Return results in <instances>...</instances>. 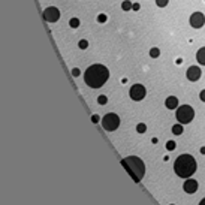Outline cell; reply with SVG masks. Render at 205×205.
Masks as SVG:
<instances>
[{
  "instance_id": "6da1fadb",
  "label": "cell",
  "mask_w": 205,
  "mask_h": 205,
  "mask_svg": "<svg viewBox=\"0 0 205 205\" xmlns=\"http://www.w3.org/2000/svg\"><path fill=\"white\" fill-rule=\"evenodd\" d=\"M110 78V70L103 64H93L90 66L85 74H84V81L91 89H99L102 87Z\"/></svg>"
},
{
  "instance_id": "7a4b0ae2",
  "label": "cell",
  "mask_w": 205,
  "mask_h": 205,
  "mask_svg": "<svg viewBox=\"0 0 205 205\" xmlns=\"http://www.w3.org/2000/svg\"><path fill=\"white\" fill-rule=\"evenodd\" d=\"M196 168H198V163H196L195 157L190 156V154H181L174 162V171H175L178 177L181 178L192 177L196 172Z\"/></svg>"
},
{
  "instance_id": "3957f363",
  "label": "cell",
  "mask_w": 205,
  "mask_h": 205,
  "mask_svg": "<svg viewBox=\"0 0 205 205\" xmlns=\"http://www.w3.org/2000/svg\"><path fill=\"white\" fill-rule=\"evenodd\" d=\"M121 165L124 166V169L130 174V177L133 178V181H141L145 174V165L139 157L136 156H129V157H124L121 160Z\"/></svg>"
},
{
  "instance_id": "277c9868",
  "label": "cell",
  "mask_w": 205,
  "mask_h": 205,
  "mask_svg": "<svg viewBox=\"0 0 205 205\" xmlns=\"http://www.w3.org/2000/svg\"><path fill=\"white\" fill-rule=\"evenodd\" d=\"M175 117H177V120L181 124H187V123H190L192 120H193V117H195V111H193V108L189 106V105H183V106H180V108L177 110Z\"/></svg>"
},
{
  "instance_id": "5b68a950",
  "label": "cell",
  "mask_w": 205,
  "mask_h": 205,
  "mask_svg": "<svg viewBox=\"0 0 205 205\" xmlns=\"http://www.w3.org/2000/svg\"><path fill=\"white\" fill-rule=\"evenodd\" d=\"M102 126L105 130H108V132H114V130L118 129V126H120V118L117 114H106V115L102 118Z\"/></svg>"
},
{
  "instance_id": "8992f818",
  "label": "cell",
  "mask_w": 205,
  "mask_h": 205,
  "mask_svg": "<svg viewBox=\"0 0 205 205\" xmlns=\"http://www.w3.org/2000/svg\"><path fill=\"white\" fill-rule=\"evenodd\" d=\"M129 95L133 100H142L145 97V95H147V90H145V87L142 84H135V85H132Z\"/></svg>"
},
{
  "instance_id": "52a82bcc",
  "label": "cell",
  "mask_w": 205,
  "mask_h": 205,
  "mask_svg": "<svg viewBox=\"0 0 205 205\" xmlns=\"http://www.w3.org/2000/svg\"><path fill=\"white\" fill-rule=\"evenodd\" d=\"M44 18H45V21H48V23H55V21L60 18V11L54 6L47 8V9L44 11Z\"/></svg>"
},
{
  "instance_id": "ba28073f",
  "label": "cell",
  "mask_w": 205,
  "mask_h": 205,
  "mask_svg": "<svg viewBox=\"0 0 205 205\" xmlns=\"http://www.w3.org/2000/svg\"><path fill=\"white\" fill-rule=\"evenodd\" d=\"M205 24V17L202 12H195L190 17V26L195 28H201Z\"/></svg>"
},
{
  "instance_id": "9c48e42d",
  "label": "cell",
  "mask_w": 205,
  "mask_h": 205,
  "mask_svg": "<svg viewBox=\"0 0 205 205\" xmlns=\"http://www.w3.org/2000/svg\"><path fill=\"white\" fill-rule=\"evenodd\" d=\"M201 69L198 66H190V68L187 69V72H186V76H187V79L189 81H198L199 78H201Z\"/></svg>"
},
{
  "instance_id": "30bf717a",
  "label": "cell",
  "mask_w": 205,
  "mask_h": 205,
  "mask_svg": "<svg viewBox=\"0 0 205 205\" xmlns=\"http://www.w3.org/2000/svg\"><path fill=\"white\" fill-rule=\"evenodd\" d=\"M183 189H184V192H187V193H195V192L198 190V181H196V180H192V178H189V180H186V181H184Z\"/></svg>"
},
{
  "instance_id": "8fae6325",
  "label": "cell",
  "mask_w": 205,
  "mask_h": 205,
  "mask_svg": "<svg viewBox=\"0 0 205 205\" xmlns=\"http://www.w3.org/2000/svg\"><path fill=\"white\" fill-rule=\"evenodd\" d=\"M165 105H166L168 110H175V108L178 106V99L175 97V96H169V97H166Z\"/></svg>"
},
{
  "instance_id": "7c38bea8",
  "label": "cell",
  "mask_w": 205,
  "mask_h": 205,
  "mask_svg": "<svg viewBox=\"0 0 205 205\" xmlns=\"http://www.w3.org/2000/svg\"><path fill=\"white\" fill-rule=\"evenodd\" d=\"M196 60H198L201 64H204L205 66V47H202L198 53H196Z\"/></svg>"
},
{
  "instance_id": "4fadbf2b",
  "label": "cell",
  "mask_w": 205,
  "mask_h": 205,
  "mask_svg": "<svg viewBox=\"0 0 205 205\" xmlns=\"http://www.w3.org/2000/svg\"><path fill=\"white\" fill-rule=\"evenodd\" d=\"M172 133H174V135H181V133H183V126H181V123L172 126Z\"/></svg>"
},
{
  "instance_id": "5bb4252c",
  "label": "cell",
  "mask_w": 205,
  "mask_h": 205,
  "mask_svg": "<svg viewBox=\"0 0 205 205\" xmlns=\"http://www.w3.org/2000/svg\"><path fill=\"white\" fill-rule=\"evenodd\" d=\"M159 55H160V49L159 48H151L150 49V57H153V59H157Z\"/></svg>"
},
{
  "instance_id": "9a60e30c",
  "label": "cell",
  "mask_w": 205,
  "mask_h": 205,
  "mask_svg": "<svg viewBox=\"0 0 205 205\" xmlns=\"http://www.w3.org/2000/svg\"><path fill=\"white\" fill-rule=\"evenodd\" d=\"M121 8H123V11H130V9L133 8V5L130 3L129 0H124L123 3H121Z\"/></svg>"
},
{
  "instance_id": "2e32d148",
  "label": "cell",
  "mask_w": 205,
  "mask_h": 205,
  "mask_svg": "<svg viewBox=\"0 0 205 205\" xmlns=\"http://www.w3.org/2000/svg\"><path fill=\"white\" fill-rule=\"evenodd\" d=\"M69 26L74 28H78L79 27V20H78V18H72V20L69 21Z\"/></svg>"
},
{
  "instance_id": "e0dca14e",
  "label": "cell",
  "mask_w": 205,
  "mask_h": 205,
  "mask_svg": "<svg viewBox=\"0 0 205 205\" xmlns=\"http://www.w3.org/2000/svg\"><path fill=\"white\" fill-rule=\"evenodd\" d=\"M175 147H177V144L174 142V141H168V142H166V150L168 151H174Z\"/></svg>"
},
{
  "instance_id": "ac0fdd59",
  "label": "cell",
  "mask_w": 205,
  "mask_h": 205,
  "mask_svg": "<svg viewBox=\"0 0 205 205\" xmlns=\"http://www.w3.org/2000/svg\"><path fill=\"white\" fill-rule=\"evenodd\" d=\"M136 130L138 132H139V133H144V132H145V130H147V126H145V124L144 123H139L136 126Z\"/></svg>"
},
{
  "instance_id": "d6986e66",
  "label": "cell",
  "mask_w": 205,
  "mask_h": 205,
  "mask_svg": "<svg viewBox=\"0 0 205 205\" xmlns=\"http://www.w3.org/2000/svg\"><path fill=\"white\" fill-rule=\"evenodd\" d=\"M78 47L81 48V49H85V48L89 47V42L85 41V39H82V41H79V42H78Z\"/></svg>"
},
{
  "instance_id": "ffe728a7",
  "label": "cell",
  "mask_w": 205,
  "mask_h": 205,
  "mask_svg": "<svg viewBox=\"0 0 205 205\" xmlns=\"http://www.w3.org/2000/svg\"><path fill=\"white\" fill-rule=\"evenodd\" d=\"M168 2H169V0H156V5H157L159 8H165L168 5Z\"/></svg>"
},
{
  "instance_id": "44dd1931",
  "label": "cell",
  "mask_w": 205,
  "mask_h": 205,
  "mask_svg": "<svg viewBox=\"0 0 205 205\" xmlns=\"http://www.w3.org/2000/svg\"><path fill=\"white\" fill-rule=\"evenodd\" d=\"M97 102L100 103V105H105V103L108 102V97H106V96H99V97H97Z\"/></svg>"
},
{
  "instance_id": "7402d4cb",
  "label": "cell",
  "mask_w": 205,
  "mask_h": 205,
  "mask_svg": "<svg viewBox=\"0 0 205 205\" xmlns=\"http://www.w3.org/2000/svg\"><path fill=\"white\" fill-rule=\"evenodd\" d=\"M97 21H99V23H105V21H106V15L100 14L99 17H97Z\"/></svg>"
},
{
  "instance_id": "603a6c76",
  "label": "cell",
  "mask_w": 205,
  "mask_h": 205,
  "mask_svg": "<svg viewBox=\"0 0 205 205\" xmlns=\"http://www.w3.org/2000/svg\"><path fill=\"white\" fill-rule=\"evenodd\" d=\"M91 121H93V123H99V115H97V114H95V115L91 117Z\"/></svg>"
},
{
  "instance_id": "cb8c5ba5",
  "label": "cell",
  "mask_w": 205,
  "mask_h": 205,
  "mask_svg": "<svg viewBox=\"0 0 205 205\" xmlns=\"http://www.w3.org/2000/svg\"><path fill=\"white\" fill-rule=\"evenodd\" d=\"M199 97H201V100H202V102H205V90H202V91H201Z\"/></svg>"
},
{
  "instance_id": "d4e9b609",
  "label": "cell",
  "mask_w": 205,
  "mask_h": 205,
  "mask_svg": "<svg viewBox=\"0 0 205 205\" xmlns=\"http://www.w3.org/2000/svg\"><path fill=\"white\" fill-rule=\"evenodd\" d=\"M72 75H74V76H78V75H79V69H78V68L74 69V70H72Z\"/></svg>"
},
{
  "instance_id": "484cf974",
  "label": "cell",
  "mask_w": 205,
  "mask_h": 205,
  "mask_svg": "<svg viewBox=\"0 0 205 205\" xmlns=\"http://www.w3.org/2000/svg\"><path fill=\"white\" fill-rule=\"evenodd\" d=\"M132 9H133V11H139V9H141V5H139V3H135Z\"/></svg>"
},
{
  "instance_id": "4316f807",
  "label": "cell",
  "mask_w": 205,
  "mask_h": 205,
  "mask_svg": "<svg viewBox=\"0 0 205 205\" xmlns=\"http://www.w3.org/2000/svg\"><path fill=\"white\" fill-rule=\"evenodd\" d=\"M199 205H205V198L202 199V201H201V202H199Z\"/></svg>"
},
{
  "instance_id": "83f0119b",
  "label": "cell",
  "mask_w": 205,
  "mask_h": 205,
  "mask_svg": "<svg viewBox=\"0 0 205 205\" xmlns=\"http://www.w3.org/2000/svg\"><path fill=\"white\" fill-rule=\"evenodd\" d=\"M201 153H202V154H205V147H202V148H201Z\"/></svg>"
},
{
  "instance_id": "f1b7e54d",
  "label": "cell",
  "mask_w": 205,
  "mask_h": 205,
  "mask_svg": "<svg viewBox=\"0 0 205 205\" xmlns=\"http://www.w3.org/2000/svg\"><path fill=\"white\" fill-rule=\"evenodd\" d=\"M172 205H174V204H172Z\"/></svg>"
}]
</instances>
